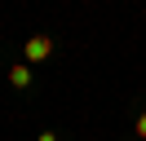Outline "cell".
Wrapping results in <instances>:
<instances>
[{
	"instance_id": "1",
	"label": "cell",
	"mask_w": 146,
	"mask_h": 141,
	"mask_svg": "<svg viewBox=\"0 0 146 141\" xmlns=\"http://www.w3.org/2000/svg\"><path fill=\"white\" fill-rule=\"evenodd\" d=\"M22 53H27V66H31V62H44L49 53H53V40H49V35H31Z\"/></svg>"
},
{
	"instance_id": "4",
	"label": "cell",
	"mask_w": 146,
	"mask_h": 141,
	"mask_svg": "<svg viewBox=\"0 0 146 141\" xmlns=\"http://www.w3.org/2000/svg\"><path fill=\"white\" fill-rule=\"evenodd\" d=\"M36 141H58V137H53V132H40V137H36Z\"/></svg>"
},
{
	"instance_id": "2",
	"label": "cell",
	"mask_w": 146,
	"mask_h": 141,
	"mask_svg": "<svg viewBox=\"0 0 146 141\" xmlns=\"http://www.w3.org/2000/svg\"><path fill=\"white\" fill-rule=\"evenodd\" d=\"M9 84H13V88H27V84H31V66H27V62H18V66L9 70Z\"/></svg>"
},
{
	"instance_id": "3",
	"label": "cell",
	"mask_w": 146,
	"mask_h": 141,
	"mask_svg": "<svg viewBox=\"0 0 146 141\" xmlns=\"http://www.w3.org/2000/svg\"><path fill=\"white\" fill-rule=\"evenodd\" d=\"M137 137H142V141H146V110H142V115H137Z\"/></svg>"
}]
</instances>
